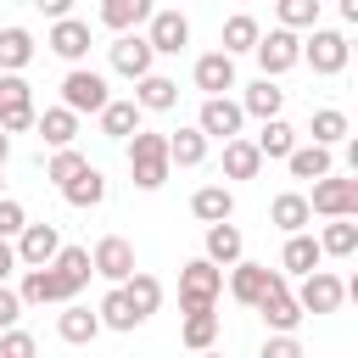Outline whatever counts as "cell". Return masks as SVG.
Listing matches in <instances>:
<instances>
[{"label": "cell", "instance_id": "cell-1", "mask_svg": "<svg viewBox=\"0 0 358 358\" xmlns=\"http://www.w3.org/2000/svg\"><path fill=\"white\" fill-rule=\"evenodd\" d=\"M168 134H157V129H134L129 134V173H134V185L140 190H162L168 185Z\"/></svg>", "mask_w": 358, "mask_h": 358}, {"label": "cell", "instance_id": "cell-2", "mask_svg": "<svg viewBox=\"0 0 358 358\" xmlns=\"http://www.w3.org/2000/svg\"><path fill=\"white\" fill-rule=\"evenodd\" d=\"M218 291H224V268H218L213 257H196V263L179 268V308H185V313H190V308H213Z\"/></svg>", "mask_w": 358, "mask_h": 358}, {"label": "cell", "instance_id": "cell-3", "mask_svg": "<svg viewBox=\"0 0 358 358\" xmlns=\"http://www.w3.org/2000/svg\"><path fill=\"white\" fill-rule=\"evenodd\" d=\"M252 56L263 62V73L268 78H280V73H291L296 62H302V39H296V28H268V34H257V45H252Z\"/></svg>", "mask_w": 358, "mask_h": 358}, {"label": "cell", "instance_id": "cell-4", "mask_svg": "<svg viewBox=\"0 0 358 358\" xmlns=\"http://www.w3.org/2000/svg\"><path fill=\"white\" fill-rule=\"evenodd\" d=\"M229 268H235V274H229V296H235V302H246V308H257L274 285H285V274H280V268H268V263H241V257H235Z\"/></svg>", "mask_w": 358, "mask_h": 358}, {"label": "cell", "instance_id": "cell-5", "mask_svg": "<svg viewBox=\"0 0 358 358\" xmlns=\"http://www.w3.org/2000/svg\"><path fill=\"white\" fill-rule=\"evenodd\" d=\"M34 123V84L22 73H0V129L17 134Z\"/></svg>", "mask_w": 358, "mask_h": 358}, {"label": "cell", "instance_id": "cell-6", "mask_svg": "<svg viewBox=\"0 0 358 358\" xmlns=\"http://www.w3.org/2000/svg\"><path fill=\"white\" fill-rule=\"evenodd\" d=\"M308 207L313 213H324V218H358V179H330V173H319L313 179V196H308Z\"/></svg>", "mask_w": 358, "mask_h": 358}, {"label": "cell", "instance_id": "cell-7", "mask_svg": "<svg viewBox=\"0 0 358 358\" xmlns=\"http://www.w3.org/2000/svg\"><path fill=\"white\" fill-rule=\"evenodd\" d=\"M302 62L313 67V73H341L347 67V34H336V28H313L308 39H302Z\"/></svg>", "mask_w": 358, "mask_h": 358}, {"label": "cell", "instance_id": "cell-8", "mask_svg": "<svg viewBox=\"0 0 358 358\" xmlns=\"http://www.w3.org/2000/svg\"><path fill=\"white\" fill-rule=\"evenodd\" d=\"M112 95H106V78L101 73H90V67H73L67 78H62V106H73L78 117L84 112H101Z\"/></svg>", "mask_w": 358, "mask_h": 358}, {"label": "cell", "instance_id": "cell-9", "mask_svg": "<svg viewBox=\"0 0 358 358\" xmlns=\"http://www.w3.org/2000/svg\"><path fill=\"white\" fill-rule=\"evenodd\" d=\"M22 302H34V308H45V302H73L78 291L62 280V268L56 263H34L28 274H22V291H17Z\"/></svg>", "mask_w": 358, "mask_h": 358}, {"label": "cell", "instance_id": "cell-10", "mask_svg": "<svg viewBox=\"0 0 358 358\" xmlns=\"http://www.w3.org/2000/svg\"><path fill=\"white\" fill-rule=\"evenodd\" d=\"M241 123H246L241 101H229V95H207V101H201V117H196V129H201L207 140H229V134H241Z\"/></svg>", "mask_w": 358, "mask_h": 358}, {"label": "cell", "instance_id": "cell-11", "mask_svg": "<svg viewBox=\"0 0 358 358\" xmlns=\"http://www.w3.org/2000/svg\"><path fill=\"white\" fill-rule=\"evenodd\" d=\"M341 296H347V285H341L336 274H324V268H308V274H302V291H296L302 313H336Z\"/></svg>", "mask_w": 358, "mask_h": 358}, {"label": "cell", "instance_id": "cell-12", "mask_svg": "<svg viewBox=\"0 0 358 358\" xmlns=\"http://www.w3.org/2000/svg\"><path fill=\"white\" fill-rule=\"evenodd\" d=\"M145 22H151L145 39H151L157 56H179V50L190 45V22H185V11H151Z\"/></svg>", "mask_w": 358, "mask_h": 358}, {"label": "cell", "instance_id": "cell-13", "mask_svg": "<svg viewBox=\"0 0 358 358\" xmlns=\"http://www.w3.org/2000/svg\"><path fill=\"white\" fill-rule=\"evenodd\" d=\"M151 62H157V50H151V39L145 34H117L112 39V67L123 73V78H140V73H151Z\"/></svg>", "mask_w": 358, "mask_h": 358}, {"label": "cell", "instance_id": "cell-14", "mask_svg": "<svg viewBox=\"0 0 358 358\" xmlns=\"http://www.w3.org/2000/svg\"><path fill=\"white\" fill-rule=\"evenodd\" d=\"M90 263H95V274L101 280H129L134 274V246L123 241V235H106V241H95V252H90Z\"/></svg>", "mask_w": 358, "mask_h": 358}, {"label": "cell", "instance_id": "cell-15", "mask_svg": "<svg viewBox=\"0 0 358 358\" xmlns=\"http://www.w3.org/2000/svg\"><path fill=\"white\" fill-rule=\"evenodd\" d=\"M56 246H62L56 224H22V229H17V263H22V268L50 263V257H56Z\"/></svg>", "mask_w": 358, "mask_h": 358}, {"label": "cell", "instance_id": "cell-16", "mask_svg": "<svg viewBox=\"0 0 358 358\" xmlns=\"http://www.w3.org/2000/svg\"><path fill=\"white\" fill-rule=\"evenodd\" d=\"M196 90H201V95H224V90H235V56H229V50L196 56Z\"/></svg>", "mask_w": 358, "mask_h": 358}, {"label": "cell", "instance_id": "cell-17", "mask_svg": "<svg viewBox=\"0 0 358 358\" xmlns=\"http://www.w3.org/2000/svg\"><path fill=\"white\" fill-rule=\"evenodd\" d=\"M50 50H56L62 62H84V56H90V22H78V17H56V28H50Z\"/></svg>", "mask_w": 358, "mask_h": 358}, {"label": "cell", "instance_id": "cell-18", "mask_svg": "<svg viewBox=\"0 0 358 358\" xmlns=\"http://www.w3.org/2000/svg\"><path fill=\"white\" fill-rule=\"evenodd\" d=\"M62 196H67V207H101V201H106V173L84 162V168L62 185Z\"/></svg>", "mask_w": 358, "mask_h": 358}, {"label": "cell", "instance_id": "cell-19", "mask_svg": "<svg viewBox=\"0 0 358 358\" xmlns=\"http://www.w3.org/2000/svg\"><path fill=\"white\" fill-rule=\"evenodd\" d=\"M134 84H140V90H134L140 112H168V106H179V84H173V78H162V73H140Z\"/></svg>", "mask_w": 358, "mask_h": 358}, {"label": "cell", "instance_id": "cell-20", "mask_svg": "<svg viewBox=\"0 0 358 358\" xmlns=\"http://www.w3.org/2000/svg\"><path fill=\"white\" fill-rule=\"evenodd\" d=\"M257 168H263V151H257L252 140L229 134V140H224V179H257Z\"/></svg>", "mask_w": 358, "mask_h": 358}, {"label": "cell", "instance_id": "cell-21", "mask_svg": "<svg viewBox=\"0 0 358 358\" xmlns=\"http://www.w3.org/2000/svg\"><path fill=\"white\" fill-rule=\"evenodd\" d=\"M257 313L268 319V330H296V324H302V302H296L285 285H274V291L257 302Z\"/></svg>", "mask_w": 358, "mask_h": 358}, {"label": "cell", "instance_id": "cell-22", "mask_svg": "<svg viewBox=\"0 0 358 358\" xmlns=\"http://www.w3.org/2000/svg\"><path fill=\"white\" fill-rule=\"evenodd\" d=\"M95 117H101V134L106 140H129L140 129V101H106Z\"/></svg>", "mask_w": 358, "mask_h": 358}, {"label": "cell", "instance_id": "cell-23", "mask_svg": "<svg viewBox=\"0 0 358 358\" xmlns=\"http://www.w3.org/2000/svg\"><path fill=\"white\" fill-rule=\"evenodd\" d=\"M268 218H274V229H308L313 224V207H308V196H296V190H285V196H274L268 201Z\"/></svg>", "mask_w": 358, "mask_h": 358}, {"label": "cell", "instance_id": "cell-24", "mask_svg": "<svg viewBox=\"0 0 358 358\" xmlns=\"http://www.w3.org/2000/svg\"><path fill=\"white\" fill-rule=\"evenodd\" d=\"M319 241L313 235H302V229H291V241H285V252H280V274H308V268H319Z\"/></svg>", "mask_w": 358, "mask_h": 358}, {"label": "cell", "instance_id": "cell-25", "mask_svg": "<svg viewBox=\"0 0 358 358\" xmlns=\"http://www.w3.org/2000/svg\"><path fill=\"white\" fill-rule=\"evenodd\" d=\"M34 123H39L45 145H73L78 140V112L73 106H45V117H34Z\"/></svg>", "mask_w": 358, "mask_h": 358}, {"label": "cell", "instance_id": "cell-26", "mask_svg": "<svg viewBox=\"0 0 358 358\" xmlns=\"http://www.w3.org/2000/svg\"><path fill=\"white\" fill-rule=\"evenodd\" d=\"M168 162H173V168H201V162H207V134H201V129L168 134Z\"/></svg>", "mask_w": 358, "mask_h": 358}, {"label": "cell", "instance_id": "cell-27", "mask_svg": "<svg viewBox=\"0 0 358 358\" xmlns=\"http://www.w3.org/2000/svg\"><path fill=\"white\" fill-rule=\"evenodd\" d=\"M285 168H291V179H319V173H330V145H291L285 151Z\"/></svg>", "mask_w": 358, "mask_h": 358}, {"label": "cell", "instance_id": "cell-28", "mask_svg": "<svg viewBox=\"0 0 358 358\" xmlns=\"http://www.w3.org/2000/svg\"><path fill=\"white\" fill-rule=\"evenodd\" d=\"M34 62V34L28 28H0V73H22Z\"/></svg>", "mask_w": 358, "mask_h": 358}, {"label": "cell", "instance_id": "cell-29", "mask_svg": "<svg viewBox=\"0 0 358 358\" xmlns=\"http://www.w3.org/2000/svg\"><path fill=\"white\" fill-rule=\"evenodd\" d=\"M56 268H62V280L73 285V291H84L90 285V274H95V263H90V246H56V257H50Z\"/></svg>", "mask_w": 358, "mask_h": 358}, {"label": "cell", "instance_id": "cell-30", "mask_svg": "<svg viewBox=\"0 0 358 358\" xmlns=\"http://www.w3.org/2000/svg\"><path fill=\"white\" fill-rule=\"evenodd\" d=\"M117 285L129 291V302H134V313H140V319H151V313H157V302H162V280H157V274H140V268H134V274H129V280H117Z\"/></svg>", "mask_w": 358, "mask_h": 358}, {"label": "cell", "instance_id": "cell-31", "mask_svg": "<svg viewBox=\"0 0 358 358\" xmlns=\"http://www.w3.org/2000/svg\"><path fill=\"white\" fill-rule=\"evenodd\" d=\"M56 336L73 341V347H84V341L101 336V313H90V308H67V313L56 319Z\"/></svg>", "mask_w": 358, "mask_h": 358}, {"label": "cell", "instance_id": "cell-32", "mask_svg": "<svg viewBox=\"0 0 358 358\" xmlns=\"http://www.w3.org/2000/svg\"><path fill=\"white\" fill-rule=\"evenodd\" d=\"M151 11H157L151 0H101V22L117 28V34H123V28H140Z\"/></svg>", "mask_w": 358, "mask_h": 358}, {"label": "cell", "instance_id": "cell-33", "mask_svg": "<svg viewBox=\"0 0 358 358\" xmlns=\"http://www.w3.org/2000/svg\"><path fill=\"white\" fill-rule=\"evenodd\" d=\"M280 106H285V90H274V78H268V73L241 95V112H252V117H274Z\"/></svg>", "mask_w": 358, "mask_h": 358}, {"label": "cell", "instance_id": "cell-34", "mask_svg": "<svg viewBox=\"0 0 358 358\" xmlns=\"http://www.w3.org/2000/svg\"><path fill=\"white\" fill-rule=\"evenodd\" d=\"M190 213H196L201 224H213V218H229V213H235V196H229L224 185H201V190L190 196Z\"/></svg>", "mask_w": 358, "mask_h": 358}, {"label": "cell", "instance_id": "cell-35", "mask_svg": "<svg viewBox=\"0 0 358 358\" xmlns=\"http://www.w3.org/2000/svg\"><path fill=\"white\" fill-rule=\"evenodd\" d=\"M207 257H213V263H235V257H241V229H235L229 218H213V224H207Z\"/></svg>", "mask_w": 358, "mask_h": 358}, {"label": "cell", "instance_id": "cell-36", "mask_svg": "<svg viewBox=\"0 0 358 358\" xmlns=\"http://www.w3.org/2000/svg\"><path fill=\"white\" fill-rule=\"evenodd\" d=\"M252 145H257L263 157H285V151L296 145V129H291V123H285V117L274 112V117H263V134H257Z\"/></svg>", "mask_w": 358, "mask_h": 358}, {"label": "cell", "instance_id": "cell-37", "mask_svg": "<svg viewBox=\"0 0 358 358\" xmlns=\"http://www.w3.org/2000/svg\"><path fill=\"white\" fill-rule=\"evenodd\" d=\"M319 252H330V257H352L358 252V224L341 213V218H330V229L319 235Z\"/></svg>", "mask_w": 358, "mask_h": 358}, {"label": "cell", "instance_id": "cell-38", "mask_svg": "<svg viewBox=\"0 0 358 358\" xmlns=\"http://www.w3.org/2000/svg\"><path fill=\"white\" fill-rule=\"evenodd\" d=\"M101 324H112V330H134V324H140V313H134V302H129L123 285H112V291L101 296Z\"/></svg>", "mask_w": 358, "mask_h": 358}, {"label": "cell", "instance_id": "cell-39", "mask_svg": "<svg viewBox=\"0 0 358 358\" xmlns=\"http://www.w3.org/2000/svg\"><path fill=\"white\" fill-rule=\"evenodd\" d=\"M213 341H218V313H213V308H190V313H185V347L201 352V347H213Z\"/></svg>", "mask_w": 358, "mask_h": 358}, {"label": "cell", "instance_id": "cell-40", "mask_svg": "<svg viewBox=\"0 0 358 358\" xmlns=\"http://www.w3.org/2000/svg\"><path fill=\"white\" fill-rule=\"evenodd\" d=\"M257 34H263V28H257V17L235 11V17L224 22V50H229V56H241V50H252V45H257Z\"/></svg>", "mask_w": 358, "mask_h": 358}, {"label": "cell", "instance_id": "cell-41", "mask_svg": "<svg viewBox=\"0 0 358 358\" xmlns=\"http://www.w3.org/2000/svg\"><path fill=\"white\" fill-rule=\"evenodd\" d=\"M313 140H319V145H336V140H347V112H336V106H319V112H313Z\"/></svg>", "mask_w": 358, "mask_h": 358}, {"label": "cell", "instance_id": "cell-42", "mask_svg": "<svg viewBox=\"0 0 358 358\" xmlns=\"http://www.w3.org/2000/svg\"><path fill=\"white\" fill-rule=\"evenodd\" d=\"M285 28H313L319 22V0H274Z\"/></svg>", "mask_w": 358, "mask_h": 358}, {"label": "cell", "instance_id": "cell-43", "mask_svg": "<svg viewBox=\"0 0 358 358\" xmlns=\"http://www.w3.org/2000/svg\"><path fill=\"white\" fill-rule=\"evenodd\" d=\"M84 168V151H73V145H56V157H50V168H45V179H56V185H67L73 173Z\"/></svg>", "mask_w": 358, "mask_h": 358}, {"label": "cell", "instance_id": "cell-44", "mask_svg": "<svg viewBox=\"0 0 358 358\" xmlns=\"http://www.w3.org/2000/svg\"><path fill=\"white\" fill-rule=\"evenodd\" d=\"M22 224H28V213H22V201H11V196H0V235L11 241V235H17Z\"/></svg>", "mask_w": 358, "mask_h": 358}, {"label": "cell", "instance_id": "cell-45", "mask_svg": "<svg viewBox=\"0 0 358 358\" xmlns=\"http://www.w3.org/2000/svg\"><path fill=\"white\" fill-rule=\"evenodd\" d=\"M0 352H6V358H28V352H34V336L6 324V336H0Z\"/></svg>", "mask_w": 358, "mask_h": 358}, {"label": "cell", "instance_id": "cell-46", "mask_svg": "<svg viewBox=\"0 0 358 358\" xmlns=\"http://www.w3.org/2000/svg\"><path fill=\"white\" fill-rule=\"evenodd\" d=\"M296 352H302V341H296L291 330H280V336L263 341V358H296Z\"/></svg>", "mask_w": 358, "mask_h": 358}, {"label": "cell", "instance_id": "cell-47", "mask_svg": "<svg viewBox=\"0 0 358 358\" xmlns=\"http://www.w3.org/2000/svg\"><path fill=\"white\" fill-rule=\"evenodd\" d=\"M17 319H22V296L0 280V330H6V324H17Z\"/></svg>", "mask_w": 358, "mask_h": 358}, {"label": "cell", "instance_id": "cell-48", "mask_svg": "<svg viewBox=\"0 0 358 358\" xmlns=\"http://www.w3.org/2000/svg\"><path fill=\"white\" fill-rule=\"evenodd\" d=\"M11 268H17V246L0 235V280H11Z\"/></svg>", "mask_w": 358, "mask_h": 358}, {"label": "cell", "instance_id": "cell-49", "mask_svg": "<svg viewBox=\"0 0 358 358\" xmlns=\"http://www.w3.org/2000/svg\"><path fill=\"white\" fill-rule=\"evenodd\" d=\"M34 6H39L45 17H67V11H73V0H34Z\"/></svg>", "mask_w": 358, "mask_h": 358}, {"label": "cell", "instance_id": "cell-50", "mask_svg": "<svg viewBox=\"0 0 358 358\" xmlns=\"http://www.w3.org/2000/svg\"><path fill=\"white\" fill-rule=\"evenodd\" d=\"M341 17H347V22H358V0H341Z\"/></svg>", "mask_w": 358, "mask_h": 358}, {"label": "cell", "instance_id": "cell-51", "mask_svg": "<svg viewBox=\"0 0 358 358\" xmlns=\"http://www.w3.org/2000/svg\"><path fill=\"white\" fill-rule=\"evenodd\" d=\"M6 157H11V140H6V129H0V162H6Z\"/></svg>", "mask_w": 358, "mask_h": 358}, {"label": "cell", "instance_id": "cell-52", "mask_svg": "<svg viewBox=\"0 0 358 358\" xmlns=\"http://www.w3.org/2000/svg\"><path fill=\"white\" fill-rule=\"evenodd\" d=\"M0 185H6V179H0Z\"/></svg>", "mask_w": 358, "mask_h": 358}]
</instances>
